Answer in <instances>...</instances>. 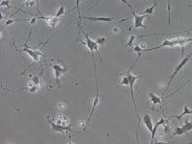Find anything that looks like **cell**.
<instances>
[{
    "mask_svg": "<svg viewBox=\"0 0 192 144\" xmlns=\"http://www.w3.org/2000/svg\"><path fill=\"white\" fill-rule=\"evenodd\" d=\"M82 19H88L90 21H99V22H112V21L115 20V17H105V16H82Z\"/></svg>",
    "mask_w": 192,
    "mask_h": 144,
    "instance_id": "9c48e42d",
    "label": "cell"
},
{
    "mask_svg": "<svg viewBox=\"0 0 192 144\" xmlns=\"http://www.w3.org/2000/svg\"><path fill=\"white\" fill-rule=\"evenodd\" d=\"M120 2H122V3L124 4V5H126L127 7H129L131 11H132V10H134V9H133V6H132L131 4H130L129 2H128V0H120Z\"/></svg>",
    "mask_w": 192,
    "mask_h": 144,
    "instance_id": "cb8c5ba5",
    "label": "cell"
},
{
    "mask_svg": "<svg viewBox=\"0 0 192 144\" xmlns=\"http://www.w3.org/2000/svg\"><path fill=\"white\" fill-rule=\"evenodd\" d=\"M107 41H108L107 37H101V38H97L96 42H97V44L100 46V45H104L107 42Z\"/></svg>",
    "mask_w": 192,
    "mask_h": 144,
    "instance_id": "ffe728a7",
    "label": "cell"
},
{
    "mask_svg": "<svg viewBox=\"0 0 192 144\" xmlns=\"http://www.w3.org/2000/svg\"><path fill=\"white\" fill-rule=\"evenodd\" d=\"M9 4H10V1L9 0H2V2H1V7H4V6H7L8 8H11V7H9Z\"/></svg>",
    "mask_w": 192,
    "mask_h": 144,
    "instance_id": "484cf974",
    "label": "cell"
},
{
    "mask_svg": "<svg viewBox=\"0 0 192 144\" xmlns=\"http://www.w3.org/2000/svg\"><path fill=\"white\" fill-rule=\"evenodd\" d=\"M53 67V70H54V74H55V78H56V80L59 82V79L62 77V75L63 73L67 72V67L65 65H63L62 66L61 64H54L52 65Z\"/></svg>",
    "mask_w": 192,
    "mask_h": 144,
    "instance_id": "ba28073f",
    "label": "cell"
},
{
    "mask_svg": "<svg viewBox=\"0 0 192 144\" xmlns=\"http://www.w3.org/2000/svg\"><path fill=\"white\" fill-rule=\"evenodd\" d=\"M36 1V7H37V11L38 12V13H40V9H38V0H35Z\"/></svg>",
    "mask_w": 192,
    "mask_h": 144,
    "instance_id": "f1b7e54d",
    "label": "cell"
},
{
    "mask_svg": "<svg viewBox=\"0 0 192 144\" xmlns=\"http://www.w3.org/2000/svg\"><path fill=\"white\" fill-rule=\"evenodd\" d=\"M142 1H144V2H146V0H142Z\"/></svg>",
    "mask_w": 192,
    "mask_h": 144,
    "instance_id": "4dcf8cb0",
    "label": "cell"
},
{
    "mask_svg": "<svg viewBox=\"0 0 192 144\" xmlns=\"http://www.w3.org/2000/svg\"><path fill=\"white\" fill-rule=\"evenodd\" d=\"M132 68H133V67H131L129 70L126 72V75L128 77V79H129V86H130V93H131L132 101H133V105H134L135 112H138V108H136V104H135V94H134V86L135 84L136 80H138L139 78H141V76L134 75V74L132 73V71H131Z\"/></svg>",
    "mask_w": 192,
    "mask_h": 144,
    "instance_id": "3957f363",
    "label": "cell"
},
{
    "mask_svg": "<svg viewBox=\"0 0 192 144\" xmlns=\"http://www.w3.org/2000/svg\"><path fill=\"white\" fill-rule=\"evenodd\" d=\"M182 127L183 128V130L185 131V134H188L192 131V121H189V120H186L185 122V124H183Z\"/></svg>",
    "mask_w": 192,
    "mask_h": 144,
    "instance_id": "e0dca14e",
    "label": "cell"
},
{
    "mask_svg": "<svg viewBox=\"0 0 192 144\" xmlns=\"http://www.w3.org/2000/svg\"><path fill=\"white\" fill-rule=\"evenodd\" d=\"M167 8H168V23L171 22V15H170V11H171V7H170V0H167Z\"/></svg>",
    "mask_w": 192,
    "mask_h": 144,
    "instance_id": "603a6c76",
    "label": "cell"
},
{
    "mask_svg": "<svg viewBox=\"0 0 192 144\" xmlns=\"http://www.w3.org/2000/svg\"><path fill=\"white\" fill-rule=\"evenodd\" d=\"M187 114H191V110H189V108L187 105H185V107H183V112L181 113V114H179V115H171V116H169V118H177L179 121H182V118L185 115H187Z\"/></svg>",
    "mask_w": 192,
    "mask_h": 144,
    "instance_id": "7c38bea8",
    "label": "cell"
},
{
    "mask_svg": "<svg viewBox=\"0 0 192 144\" xmlns=\"http://www.w3.org/2000/svg\"><path fill=\"white\" fill-rule=\"evenodd\" d=\"M191 115H192V111H191Z\"/></svg>",
    "mask_w": 192,
    "mask_h": 144,
    "instance_id": "1f68e13d",
    "label": "cell"
},
{
    "mask_svg": "<svg viewBox=\"0 0 192 144\" xmlns=\"http://www.w3.org/2000/svg\"><path fill=\"white\" fill-rule=\"evenodd\" d=\"M191 56H192V53H190L189 55H187V56H185V57H183L182 60L180 62V64H179L177 65V67L174 69V71H173V73L171 74V76L169 77V80H168V82H167V85H166V88H165V89H164V92L163 93V97H164V96H165L166 91H167L168 88L170 86V85H171V83H172L173 80L175 79V77H176V76L178 75V73L180 72L183 67H185V65L189 62V59L191 58Z\"/></svg>",
    "mask_w": 192,
    "mask_h": 144,
    "instance_id": "6da1fadb",
    "label": "cell"
},
{
    "mask_svg": "<svg viewBox=\"0 0 192 144\" xmlns=\"http://www.w3.org/2000/svg\"><path fill=\"white\" fill-rule=\"evenodd\" d=\"M84 35H85V40H86V41L82 42V44L86 45L88 48V50L90 51L91 55H92V62H93V64H94V76H96V64H95V61H94V53H98L99 45L97 44L96 41H92L91 38H89L88 34H86L84 32Z\"/></svg>",
    "mask_w": 192,
    "mask_h": 144,
    "instance_id": "7a4b0ae2",
    "label": "cell"
},
{
    "mask_svg": "<svg viewBox=\"0 0 192 144\" xmlns=\"http://www.w3.org/2000/svg\"><path fill=\"white\" fill-rule=\"evenodd\" d=\"M157 2H155L153 4L152 6H150L149 8H146V10H145L143 13H142V15H148V16H152L154 14V10L157 8Z\"/></svg>",
    "mask_w": 192,
    "mask_h": 144,
    "instance_id": "2e32d148",
    "label": "cell"
},
{
    "mask_svg": "<svg viewBox=\"0 0 192 144\" xmlns=\"http://www.w3.org/2000/svg\"><path fill=\"white\" fill-rule=\"evenodd\" d=\"M34 84H35L36 86H38V83H40V78H38V76H35V77H33L32 78V80H31Z\"/></svg>",
    "mask_w": 192,
    "mask_h": 144,
    "instance_id": "d4e9b609",
    "label": "cell"
},
{
    "mask_svg": "<svg viewBox=\"0 0 192 144\" xmlns=\"http://www.w3.org/2000/svg\"><path fill=\"white\" fill-rule=\"evenodd\" d=\"M119 32H120V29L117 28V27H113V28L112 29V33H113V34H118Z\"/></svg>",
    "mask_w": 192,
    "mask_h": 144,
    "instance_id": "4316f807",
    "label": "cell"
},
{
    "mask_svg": "<svg viewBox=\"0 0 192 144\" xmlns=\"http://www.w3.org/2000/svg\"><path fill=\"white\" fill-rule=\"evenodd\" d=\"M132 15H133V18H134V25L133 27H131L130 30L132 29H138V28H143L144 30H146V26L144 25V20L147 17L148 15H138L135 14V12L134 10H132Z\"/></svg>",
    "mask_w": 192,
    "mask_h": 144,
    "instance_id": "5b68a950",
    "label": "cell"
},
{
    "mask_svg": "<svg viewBox=\"0 0 192 144\" xmlns=\"http://www.w3.org/2000/svg\"><path fill=\"white\" fill-rule=\"evenodd\" d=\"M19 1H22V0H19Z\"/></svg>",
    "mask_w": 192,
    "mask_h": 144,
    "instance_id": "d6a6232c",
    "label": "cell"
},
{
    "mask_svg": "<svg viewBox=\"0 0 192 144\" xmlns=\"http://www.w3.org/2000/svg\"><path fill=\"white\" fill-rule=\"evenodd\" d=\"M142 122L144 123L145 127H146L149 132L152 133L153 132V129H154V123H153V120H152V117L150 114H144L143 117H142Z\"/></svg>",
    "mask_w": 192,
    "mask_h": 144,
    "instance_id": "30bf717a",
    "label": "cell"
},
{
    "mask_svg": "<svg viewBox=\"0 0 192 144\" xmlns=\"http://www.w3.org/2000/svg\"><path fill=\"white\" fill-rule=\"evenodd\" d=\"M58 107H59V109H65V108H67V105L65 103H60L58 105Z\"/></svg>",
    "mask_w": 192,
    "mask_h": 144,
    "instance_id": "83f0119b",
    "label": "cell"
},
{
    "mask_svg": "<svg viewBox=\"0 0 192 144\" xmlns=\"http://www.w3.org/2000/svg\"><path fill=\"white\" fill-rule=\"evenodd\" d=\"M100 1H101V0H98V2H97V3H96V4H95V5H93V6H92V7H94V6H96V5H97V4H98V3H99V2H100ZM92 7H90V9H91V8H92Z\"/></svg>",
    "mask_w": 192,
    "mask_h": 144,
    "instance_id": "f546056e",
    "label": "cell"
},
{
    "mask_svg": "<svg viewBox=\"0 0 192 144\" xmlns=\"http://www.w3.org/2000/svg\"><path fill=\"white\" fill-rule=\"evenodd\" d=\"M82 0H76V6L74 9H77V12H78V36L80 35V32H81V29H82V27H81V24H82V16H81V12H80V3Z\"/></svg>",
    "mask_w": 192,
    "mask_h": 144,
    "instance_id": "4fadbf2b",
    "label": "cell"
},
{
    "mask_svg": "<svg viewBox=\"0 0 192 144\" xmlns=\"http://www.w3.org/2000/svg\"><path fill=\"white\" fill-rule=\"evenodd\" d=\"M95 82H96V86H95V89H96V92H95V97H94V100H93V104H92V109H91V112L89 113V116H88V119L87 121V126L89 125L90 123V119L92 117V114L93 112H95L96 108L98 107V105L100 103V99H99V89H98V81L97 79H95Z\"/></svg>",
    "mask_w": 192,
    "mask_h": 144,
    "instance_id": "8992f818",
    "label": "cell"
},
{
    "mask_svg": "<svg viewBox=\"0 0 192 144\" xmlns=\"http://www.w3.org/2000/svg\"><path fill=\"white\" fill-rule=\"evenodd\" d=\"M48 122L51 126V128L54 131V132H58V133H65V132H71V128H69L68 126H65V125H61L56 123L54 120L52 121L49 117H48Z\"/></svg>",
    "mask_w": 192,
    "mask_h": 144,
    "instance_id": "52a82bcc",
    "label": "cell"
},
{
    "mask_svg": "<svg viewBox=\"0 0 192 144\" xmlns=\"http://www.w3.org/2000/svg\"><path fill=\"white\" fill-rule=\"evenodd\" d=\"M119 83H120V85H122V86H129V79H128L127 75L123 76V78Z\"/></svg>",
    "mask_w": 192,
    "mask_h": 144,
    "instance_id": "7402d4cb",
    "label": "cell"
},
{
    "mask_svg": "<svg viewBox=\"0 0 192 144\" xmlns=\"http://www.w3.org/2000/svg\"><path fill=\"white\" fill-rule=\"evenodd\" d=\"M28 41V40H27ZM27 41L26 43L24 44V47L22 48V49H18V52H26V53L31 57V59L33 60V64H35V63H38V61H40V57L41 56H44L43 54L41 53V52L38 50V49H31L28 44H27Z\"/></svg>",
    "mask_w": 192,
    "mask_h": 144,
    "instance_id": "277c9868",
    "label": "cell"
},
{
    "mask_svg": "<svg viewBox=\"0 0 192 144\" xmlns=\"http://www.w3.org/2000/svg\"><path fill=\"white\" fill-rule=\"evenodd\" d=\"M65 14V5L63 4H62L61 6H60V8H59V10L57 11V13H56V15H55V16L56 17H61L62 16H63Z\"/></svg>",
    "mask_w": 192,
    "mask_h": 144,
    "instance_id": "ac0fdd59",
    "label": "cell"
},
{
    "mask_svg": "<svg viewBox=\"0 0 192 144\" xmlns=\"http://www.w3.org/2000/svg\"><path fill=\"white\" fill-rule=\"evenodd\" d=\"M59 22H60L59 17H56V16H49L48 19L46 20V23H47L50 27H52V28L56 27Z\"/></svg>",
    "mask_w": 192,
    "mask_h": 144,
    "instance_id": "9a60e30c",
    "label": "cell"
},
{
    "mask_svg": "<svg viewBox=\"0 0 192 144\" xmlns=\"http://www.w3.org/2000/svg\"><path fill=\"white\" fill-rule=\"evenodd\" d=\"M164 122H165L164 118H160V119L156 123L155 127H154V129H153V132L151 133V143H152V144L154 143V138H155V137H156V133H157V128H159L160 125L164 124Z\"/></svg>",
    "mask_w": 192,
    "mask_h": 144,
    "instance_id": "5bb4252c",
    "label": "cell"
},
{
    "mask_svg": "<svg viewBox=\"0 0 192 144\" xmlns=\"http://www.w3.org/2000/svg\"><path fill=\"white\" fill-rule=\"evenodd\" d=\"M182 134H185V131L183 130L182 127H177L176 129H175V132L173 134L172 137H176V136H182Z\"/></svg>",
    "mask_w": 192,
    "mask_h": 144,
    "instance_id": "d6986e66",
    "label": "cell"
},
{
    "mask_svg": "<svg viewBox=\"0 0 192 144\" xmlns=\"http://www.w3.org/2000/svg\"><path fill=\"white\" fill-rule=\"evenodd\" d=\"M149 97H150V101L153 103V108H155L157 105H163V97H159V96H157L156 94H154L153 92H150L149 93Z\"/></svg>",
    "mask_w": 192,
    "mask_h": 144,
    "instance_id": "8fae6325",
    "label": "cell"
},
{
    "mask_svg": "<svg viewBox=\"0 0 192 144\" xmlns=\"http://www.w3.org/2000/svg\"><path fill=\"white\" fill-rule=\"evenodd\" d=\"M135 35H133V36H131L130 37V38H129V41H128L127 43H126V45H125V47L126 48H128V47H131V46H133V43H134V41H135Z\"/></svg>",
    "mask_w": 192,
    "mask_h": 144,
    "instance_id": "44dd1931",
    "label": "cell"
}]
</instances>
